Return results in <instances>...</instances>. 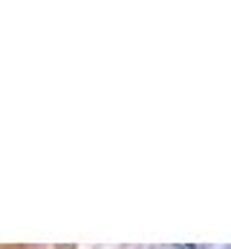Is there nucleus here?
I'll use <instances>...</instances> for the list:
<instances>
[]
</instances>
